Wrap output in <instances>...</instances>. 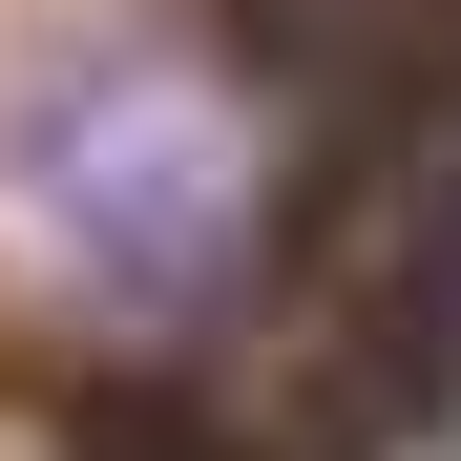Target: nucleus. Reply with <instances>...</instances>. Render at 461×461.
I'll return each instance as SVG.
<instances>
[{
	"instance_id": "nucleus-1",
	"label": "nucleus",
	"mask_w": 461,
	"mask_h": 461,
	"mask_svg": "<svg viewBox=\"0 0 461 461\" xmlns=\"http://www.w3.org/2000/svg\"><path fill=\"white\" fill-rule=\"evenodd\" d=\"M22 189L63 210V252L126 273V294L230 273V252H210V230H230V168L189 147V105H168V85H85V105H42V126H22Z\"/></svg>"
},
{
	"instance_id": "nucleus-2",
	"label": "nucleus",
	"mask_w": 461,
	"mask_h": 461,
	"mask_svg": "<svg viewBox=\"0 0 461 461\" xmlns=\"http://www.w3.org/2000/svg\"><path fill=\"white\" fill-rule=\"evenodd\" d=\"M377 377H399V420H440L461 399V147L420 168V210H399V252H377Z\"/></svg>"
}]
</instances>
